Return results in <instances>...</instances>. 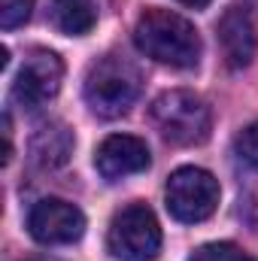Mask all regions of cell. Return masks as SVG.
I'll return each mask as SVG.
<instances>
[{"label":"cell","instance_id":"9c48e42d","mask_svg":"<svg viewBox=\"0 0 258 261\" xmlns=\"http://www.w3.org/2000/svg\"><path fill=\"white\" fill-rule=\"evenodd\" d=\"M219 43H222V52H225V61L228 67L240 70L255 58V21L249 15L246 6H231L222 21H219Z\"/></svg>","mask_w":258,"mask_h":261},{"label":"cell","instance_id":"30bf717a","mask_svg":"<svg viewBox=\"0 0 258 261\" xmlns=\"http://www.w3.org/2000/svg\"><path fill=\"white\" fill-rule=\"evenodd\" d=\"M73 155V130L64 122H43L31 137V158L43 170L64 167Z\"/></svg>","mask_w":258,"mask_h":261},{"label":"cell","instance_id":"4fadbf2b","mask_svg":"<svg viewBox=\"0 0 258 261\" xmlns=\"http://www.w3.org/2000/svg\"><path fill=\"white\" fill-rule=\"evenodd\" d=\"M31 18V0H0V24L3 31H12Z\"/></svg>","mask_w":258,"mask_h":261},{"label":"cell","instance_id":"8992f818","mask_svg":"<svg viewBox=\"0 0 258 261\" xmlns=\"http://www.w3.org/2000/svg\"><path fill=\"white\" fill-rule=\"evenodd\" d=\"M61 79H64V64L55 52H46V49H34L21 70L15 73V82H12V100L21 107V110H40L46 100H52L61 88Z\"/></svg>","mask_w":258,"mask_h":261},{"label":"cell","instance_id":"2e32d148","mask_svg":"<svg viewBox=\"0 0 258 261\" xmlns=\"http://www.w3.org/2000/svg\"><path fill=\"white\" fill-rule=\"evenodd\" d=\"M34 261H55V258H34Z\"/></svg>","mask_w":258,"mask_h":261},{"label":"cell","instance_id":"3957f363","mask_svg":"<svg viewBox=\"0 0 258 261\" xmlns=\"http://www.w3.org/2000/svg\"><path fill=\"white\" fill-rule=\"evenodd\" d=\"M152 122L164 140L176 146H197L210 137L213 113L207 100L194 91H164L152 100Z\"/></svg>","mask_w":258,"mask_h":261},{"label":"cell","instance_id":"5b68a950","mask_svg":"<svg viewBox=\"0 0 258 261\" xmlns=\"http://www.w3.org/2000/svg\"><path fill=\"white\" fill-rule=\"evenodd\" d=\"M164 197H167V210L176 222L194 225V222H203L216 213L219 182L203 167H179L170 173Z\"/></svg>","mask_w":258,"mask_h":261},{"label":"cell","instance_id":"ba28073f","mask_svg":"<svg viewBox=\"0 0 258 261\" xmlns=\"http://www.w3.org/2000/svg\"><path fill=\"white\" fill-rule=\"evenodd\" d=\"M149 164H152L149 146L140 137H131V134H113V137H107L97 146V152H94V167H97V173L107 182H119L125 176L143 173Z\"/></svg>","mask_w":258,"mask_h":261},{"label":"cell","instance_id":"277c9868","mask_svg":"<svg viewBox=\"0 0 258 261\" xmlns=\"http://www.w3.org/2000/svg\"><path fill=\"white\" fill-rule=\"evenodd\" d=\"M107 246L122 261H152L161 252V228L155 213L146 203H128L122 206L107 234Z\"/></svg>","mask_w":258,"mask_h":261},{"label":"cell","instance_id":"5bb4252c","mask_svg":"<svg viewBox=\"0 0 258 261\" xmlns=\"http://www.w3.org/2000/svg\"><path fill=\"white\" fill-rule=\"evenodd\" d=\"M237 155H240L252 170H258V122L249 125V128L237 137Z\"/></svg>","mask_w":258,"mask_h":261},{"label":"cell","instance_id":"7c38bea8","mask_svg":"<svg viewBox=\"0 0 258 261\" xmlns=\"http://www.w3.org/2000/svg\"><path fill=\"white\" fill-rule=\"evenodd\" d=\"M189 261H249V255L234 243H203L192 252Z\"/></svg>","mask_w":258,"mask_h":261},{"label":"cell","instance_id":"6da1fadb","mask_svg":"<svg viewBox=\"0 0 258 261\" xmlns=\"http://www.w3.org/2000/svg\"><path fill=\"white\" fill-rule=\"evenodd\" d=\"M134 43L158 64L189 70L200 61V37L194 24L170 9H146L134 28Z\"/></svg>","mask_w":258,"mask_h":261},{"label":"cell","instance_id":"9a60e30c","mask_svg":"<svg viewBox=\"0 0 258 261\" xmlns=\"http://www.w3.org/2000/svg\"><path fill=\"white\" fill-rule=\"evenodd\" d=\"M179 3H186V6H194V9H200V6H207L210 0H179Z\"/></svg>","mask_w":258,"mask_h":261},{"label":"cell","instance_id":"52a82bcc","mask_svg":"<svg viewBox=\"0 0 258 261\" xmlns=\"http://www.w3.org/2000/svg\"><path fill=\"white\" fill-rule=\"evenodd\" d=\"M28 231L37 243L46 246H67L76 243L85 234V216L79 206L61 197H46L31 206L28 213Z\"/></svg>","mask_w":258,"mask_h":261},{"label":"cell","instance_id":"8fae6325","mask_svg":"<svg viewBox=\"0 0 258 261\" xmlns=\"http://www.w3.org/2000/svg\"><path fill=\"white\" fill-rule=\"evenodd\" d=\"M52 21L61 34L85 37L97 24V0H52Z\"/></svg>","mask_w":258,"mask_h":261},{"label":"cell","instance_id":"7a4b0ae2","mask_svg":"<svg viewBox=\"0 0 258 261\" xmlns=\"http://www.w3.org/2000/svg\"><path fill=\"white\" fill-rule=\"evenodd\" d=\"M140 88V70L122 55H107L97 64H91L85 76V103L100 119H119L134 107Z\"/></svg>","mask_w":258,"mask_h":261}]
</instances>
